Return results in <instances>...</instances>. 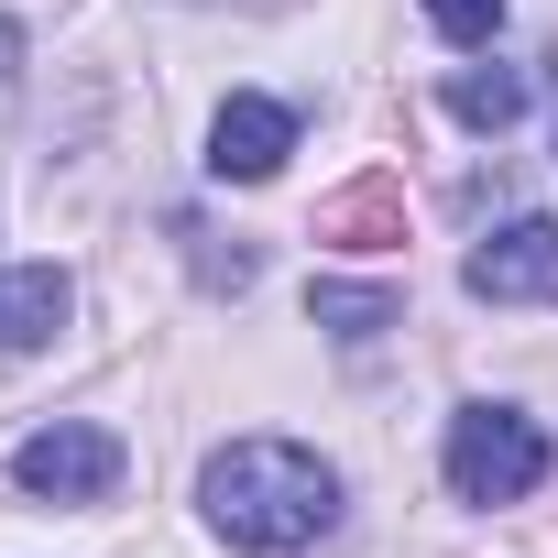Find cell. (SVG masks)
Instances as JSON below:
<instances>
[{
    "label": "cell",
    "instance_id": "1",
    "mask_svg": "<svg viewBox=\"0 0 558 558\" xmlns=\"http://www.w3.org/2000/svg\"><path fill=\"white\" fill-rule=\"evenodd\" d=\"M197 504H208V525H219L230 547L296 558V547H318V536L340 525V471H329L318 449H296V438H230V449H208Z\"/></svg>",
    "mask_w": 558,
    "mask_h": 558
},
{
    "label": "cell",
    "instance_id": "2",
    "mask_svg": "<svg viewBox=\"0 0 558 558\" xmlns=\"http://www.w3.org/2000/svg\"><path fill=\"white\" fill-rule=\"evenodd\" d=\"M547 482V427L525 405H460L449 416V493L460 504H525Z\"/></svg>",
    "mask_w": 558,
    "mask_h": 558
},
{
    "label": "cell",
    "instance_id": "3",
    "mask_svg": "<svg viewBox=\"0 0 558 558\" xmlns=\"http://www.w3.org/2000/svg\"><path fill=\"white\" fill-rule=\"evenodd\" d=\"M12 482L45 493V504H99V493L121 482V438L88 427V416H56V427H34V438L12 449Z\"/></svg>",
    "mask_w": 558,
    "mask_h": 558
},
{
    "label": "cell",
    "instance_id": "4",
    "mask_svg": "<svg viewBox=\"0 0 558 558\" xmlns=\"http://www.w3.org/2000/svg\"><path fill=\"white\" fill-rule=\"evenodd\" d=\"M460 286H471L482 307H547V296H558V219H536V208L504 219V230L460 263Z\"/></svg>",
    "mask_w": 558,
    "mask_h": 558
},
{
    "label": "cell",
    "instance_id": "5",
    "mask_svg": "<svg viewBox=\"0 0 558 558\" xmlns=\"http://www.w3.org/2000/svg\"><path fill=\"white\" fill-rule=\"evenodd\" d=\"M286 154H296V110H286V99H263V88L219 99V121H208V175H230V186H263Z\"/></svg>",
    "mask_w": 558,
    "mask_h": 558
},
{
    "label": "cell",
    "instance_id": "6",
    "mask_svg": "<svg viewBox=\"0 0 558 558\" xmlns=\"http://www.w3.org/2000/svg\"><path fill=\"white\" fill-rule=\"evenodd\" d=\"M66 307H77V296H66L56 263H12V274H0V351H12V362L45 351V340L66 329Z\"/></svg>",
    "mask_w": 558,
    "mask_h": 558
},
{
    "label": "cell",
    "instance_id": "7",
    "mask_svg": "<svg viewBox=\"0 0 558 558\" xmlns=\"http://www.w3.org/2000/svg\"><path fill=\"white\" fill-rule=\"evenodd\" d=\"M449 110H460L471 132H504V121L525 110V66H471V77H449Z\"/></svg>",
    "mask_w": 558,
    "mask_h": 558
},
{
    "label": "cell",
    "instance_id": "8",
    "mask_svg": "<svg viewBox=\"0 0 558 558\" xmlns=\"http://www.w3.org/2000/svg\"><path fill=\"white\" fill-rule=\"evenodd\" d=\"M318 241H351V252H384L395 241V186H351L318 208Z\"/></svg>",
    "mask_w": 558,
    "mask_h": 558
},
{
    "label": "cell",
    "instance_id": "9",
    "mask_svg": "<svg viewBox=\"0 0 558 558\" xmlns=\"http://www.w3.org/2000/svg\"><path fill=\"white\" fill-rule=\"evenodd\" d=\"M307 307H318V329H340V340H384V329H395V296H384V286H318Z\"/></svg>",
    "mask_w": 558,
    "mask_h": 558
},
{
    "label": "cell",
    "instance_id": "10",
    "mask_svg": "<svg viewBox=\"0 0 558 558\" xmlns=\"http://www.w3.org/2000/svg\"><path fill=\"white\" fill-rule=\"evenodd\" d=\"M427 23H438L449 45H493V23H504V0H427Z\"/></svg>",
    "mask_w": 558,
    "mask_h": 558
}]
</instances>
